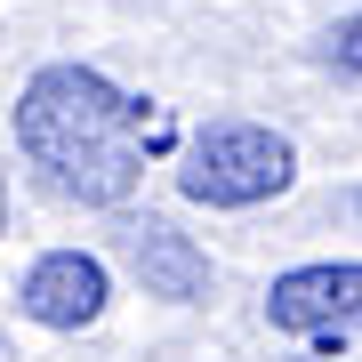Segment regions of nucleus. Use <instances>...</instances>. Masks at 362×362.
<instances>
[{
    "label": "nucleus",
    "mask_w": 362,
    "mask_h": 362,
    "mask_svg": "<svg viewBox=\"0 0 362 362\" xmlns=\"http://www.w3.org/2000/svg\"><path fill=\"white\" fill-rule=\"evenodd\" d=\"M16 145L49 194H65L81 209H121L145 185L153 121L97 65H40L16 89Z\"/></svg>",
    "instance_id": "1"
},
{
    "label": "nucleus",
    "mask_w": 362,
    "mask_h": 362,
    "mask_svg": "<svg viewBox=\"0 0 362 362\" xmlns=\"http://www.w3.org/2000/svg\"><path fill=\"white\" fill-rule=\"evenodd\" d=\"M290 185H298V145L266 121H209L177 169V194L202 209H258L282 202Z\"/></svg>",
    "instance_id": "2"
},
{
    "label": "nucleus",
    "mask_w": 362,
    "mask_h": 362,
    "mask_svg": "<svg viewBox=\"0 0 362 362\" xmlns=\"http://www.w3.org/2000/svg\"><path fill=\"white\" fill-rule=\"evenodd\" d=\"M266 322L282 338H322V346L362 338V258H322V266L274 274L266 282Z\"/></svg>",
    "instance_id": "3"
},
{
    "label": "nucleus",
    "mask_w": 362,
    "mask_h": 362,
    "mask_svg": "<svg viewBox=\"0 0 362 362\" xmlns=\"http://www.w3.org/2000/svg\"><path fill=\"white\" fill-rule=\"evenodd\" d=\"M105 298H113V266L97 250H40L16 282V306L40 330H89L105 314Z\"/></svg>",
    "instance_id": "4"
},
{
    "label": "nucleus",
    "mask_w": 362,
    "mask_h": 362,
    "mask_svg": "<svg viewBox=\"0 0 362 362\" xmlns=\"http://www.w3.org/2000/svg\"><path fill=\"white\" fill-rule=\"evenodd\" d=\"M121 266L145 282V298H169V306L209 298V250L194 233H177L169 218H129L121 226Z\"/></svg>",
    "instance_id": "5"
},
{
    "label": "nucleus",
    "mask_w": 362,
    "mask_h": 362,
    "mask_svg": "<svg viewBox=\"0 0 362 362\" xmlns=\"http://www.w3.org/2000/svg\"><path fill=\"white\" fill-rule=\"evenodd\" d=\"M322 65H338V73H362V8H354V16H338V25L322 33Z\"/></svg>",
    "instance_id": "6"
},
{
    "label": "nucleus",
    "mask_w": 362,
    "mask_h": 362,
    "mask_svg": "<svg viewBox=\"0 0 362 362\" xmlns=\"http://www.w3.org/2000/svg\"><path fill=\"white\" fill-rule=\"evenodd\" d=\"M0 233H8V161H0Z\"/></svg>",
    "instance_id": "7"
},
{
    "label": "nucleus",
    "mask_w": 362,
    "mask_h": 362,
    "mask_svg": "<svg viewBox=\"0 0 362 362\" xmlns=\"http://www.w3.org/2000/svg\"><path fill=\"white\" fill-rule=\"evenodd\" d=\"M346 209H354V218H362V185H354V194H346Z\"/></svg>",
    "instance_id": "8"
}]
</instances>
